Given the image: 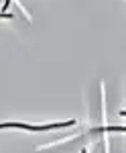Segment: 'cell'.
<instances>
[{"mask_svg": "<svg viewBox=\"0 0 126 153\" xmlns=\"http://www.w3.org/2000/svg\"><path fill=\"white\" fill-rule=\"evenodd\" d=\"M69 125H75V123H73V120H67V123H55V125H45V127L23 125V123H2L0 129H6V127H18V129H29V131H47V129H55V127H69Z\"/></svg>", "mask_w": 126, "mask_h": 153, "instance_id": "1", "label": "cell"}, {"mask_svg": "<svg viewBox=\"0 0 126 153\" xmlns=\"http://www.w3.org/2000/svg\"><path fill=\"white\" fill-rule=\"evenodd\" d=\"M0 19H10V14H6V12H0Z\"/></svg>", "mask_w": 126, "mask_h": 153, "instance_id": "2", "label": "cell"}]
</instances>
